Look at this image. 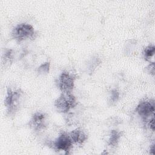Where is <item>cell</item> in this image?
I'll list each match as a JSON object with an SVG mask.
<instances>
[{
  "instance_id": "6da1fadb",
  "label": "cell",
  "mask_w": 155,
  "mask_h": 155,
  "mask_svg": "<svg viewBox=\"0 0 155 155\" xmlns=\"http://www.w3.org/2000/svg\"><path fill=\"white\" fill-rule=\"evenodd\" d=\"M22 91L20 89L8 88L4 100V105L7 108V113L9 116L14 114L18 110L22 99Z\"/></svg>"
},
{
  "instance_id": "7a4b0ae2",
  "label": "cell",
  "mask_w": 155,
  "mask_h": 155,
  "mask_svg": "<svg viewBox=\"0 0 155 155\" xmlns=\"http://www.w3.org/2000/svg\"><path fill=\"white\" fill-rule=\"evenodd\" d=\"M77 104L75 96L71 93H62L54 102L57 111L62 113H68Z\"/></svg>"
},
{
  "instance_id": "3957f363",
  "label": "cell",
  "mask_w": 155,
  "mask_h": 155,
  "mask_svg": "<svg viewBox=\"0 0 155 155\" xmlns=\"http://www.w3.org/2000/svg\"><path fill=\"white\" fill-rule=\"evenodd\" d=\"M35 34V31L33 27L25 23L18 24L12 32V37L18 42L33 38Z\"/></svg>"
},
{
  "instance_id": "277c9868",
  "label": "cell",
  "mask_w": 155,
  "mask_h": 155,
  "mask_svg": "<svg viewBox=\"0 0 155 155\" xmlns=\"http://www.w3.org/2000/svg\"><path fill=\"white\" fill-rule=\"evenodd\" d=\"M76 76L67 71H62L57 81V85L62 93H71L74 86Z\"/></svg>"
},
{
  "instance_id": "5b68a950",
  "label": "cell",
  "mask_w": 155,
  "mask_h": 155,
  "mask_svg": "<svg viewBox=\"0 0 155 155\" xmlns=\"http://www.w3.org/2000/svg\"><path fill=\"white\" fill-rule=\"evenodd\" d=\"M154 101L145 100L140 102L136 108V112L146 123L154 116Z\"/></svg>"
},
{
  "instance_id": "8992f818",
  "label": "cell",
  "mask_w": 155,
  "mask_h": 155,
  "mask_svg": "<svg viewBox=\"0 0 155 155\" xmlns=\"http://www.w3.org/2000/svg\"><path fill=\"white\" fill-rule=\"evenodd\" d=\"M28 124L34 131H41L47 126V117L44 113L37 111L33 114Z\"/></svg>"
},
{
  "instance_id": "52a82bcc",
  "label": "cell",
  "mask_w": 155,
  "mask_h": 155,
  "mask_svg": "<svg viewBox=\"0 0 155 155\" xmlns=\"http://www.w3.org/2000/svg\"><path fill=\"white\" fill-rule=\"evenodd\" d=\"M73 145V142L70 135L62 133L53 142V147L58 151H63L68 153Z\"/></svg>"
},
{
  "instance_id": "ba28073f",
  "label": "cell",
  "mask_w": 155,
  "mask_h": 155,
  "mask_svg": "<svg viewBox=\"0 0 155 155\" xmlns=\"http://www.w3.org/2000/svg\"><path fill=\"white\" fill-rule=\"evenodd\" d=\"M69 135L73 143L78 144L83 143L87 139V136L85 132L79 128L73 130Z\"/></svg>"
},
{
  "instance_id": "9c48e42d",
  "label": "cell",
  "mask_w": 155,
  "mask_h": 155,
  "mask_svg": "<svg viewBox=\"0 0 155 155\" xmlns=\"http://www.w3.org/2000/svg\"><path fill=\"white\" fill-rule=\"evenodd\" d=\"M120 137L121 134L119 131L115 130L111 131L108 139V145L111 147H116L118 144Z\"/></svg>"
},
{
  "instance_id": "30bf717a",
  "label": "cell",
  "mask_w": 155,
  "mask_h": 155,
  "mask_svg": "<svg viewBox=\"0 0 155 155\" xmlns=\"http://www.w3.org/2000/svg\"><path fill=\"white\" fill-rule=\"evenodd\" d=\"M155 52V47L154 45H149L145 48L143 54L145 59L146 61H150L151 58L154 56Z\"/></svg>"
},
{
  "instance_id": "8fae6325",
  "label": "cell",
  "mask_w": 155,
  "mask_h": 155,
  "mask_svg": "<svg viewBox=\"0 0 155 155\" xmlns=\"http://www.w3.org/2000/svg\"><path fill=\"white\" fill-rule=\"evenodd\" d=\"M50 70V62H46L42 64H41L38 68V73L39 74H47Z\"/></svg>"
},
{
  "instance_id": "7c38bea8",
  "label": "cell",
  "mask_w": 155,
  "mask_h": 155,
  "mask_svg": "<svg viewBox=\"0 0 155 155\" xmlns=\"http://www.w3.org/2000/svg\"><path fill=\"white\" fill-rule=\"evenodd\" d=\"M119 98V92L116 89H113L111 91V95L110 96L109 102L111 104H115Z\"/></svg>"
},
{
  "instance_id": "4fadbf2b",
  "label": "cell",
  "mask_w": 155,
  "mask_h": 155,
  "mask_svg": "<svg viewBox=\"0 0 155 155\" xmlns=\"http://www.w3.org/2000/svg\"><path fill=\"white\" fill-rule=\"evenodd\" d=\"M13 50L12 49H8L7 50L4 54L3 59L4 60V62L5 63H10L12 62L13 60Z\"/></svg>"
},
{
  "instance_id": "5bb4252c",
  "label": "cell",
  "mask_w": 155,
  "mask_h": 155,
  "mask_svg": "<svg viewBox=\"0 0 155 155\" xmlns=\"http://www.w3.org/2000/svg\"><path fill=\"white\" fill-rule=\"evenodd\" d=\"M147 125L149 127L150 130H151L153 131H154V116L152 117L147 122Z\"/></svg>"
},
{
  "instance_id": "9a60e30c",
  "label": "cell",
  "mask_w": 155,
  "mask_h": 155,
  "mask_svg": "<svg viewBox=\"0 0 155 155\" xmlns=\"http://www.w3.org/2000/svg\"><path fill=\"white\" fill-rule=\"evenodd\" d=\"M147 70L148 73H150L152 76L154 75V63L153 62H151L148 67Z\"/></svg>"
},
{
  "instance_id": "2e32d148",
  "label": "cell",
  "mask_w": 155,
  "mask_h": 155,
  "mask_svg": "<svg viewBox=\"0 0 155 155\" xmlns=\"http://www.w3.org/2000/svg\"><path fill=\"white\" fill-rule=\"evenodd\" d=\"M150 153L151 154H154V143H153L150 147Z\"/></svg>"
}]
</instances>
